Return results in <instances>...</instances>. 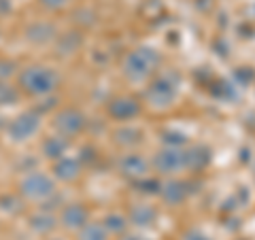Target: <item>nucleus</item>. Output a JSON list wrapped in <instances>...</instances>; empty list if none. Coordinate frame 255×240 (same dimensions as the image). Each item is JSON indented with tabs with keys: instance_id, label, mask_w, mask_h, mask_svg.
<instances>
[{
	"instance_id": "nucleus-1",
	"label": "nucleus",
	"mask_w": 255,
	"mask_h": 240,
	"mask_svg": "<svg viewBox=\"0 0 255 240\" xmlns=\"http://www.w3.org/2000/svg\"><path fill=\"white\" fill-rule=\"evenodd\" d=\"M15 79H17L19 94L32 96V98H45V96L55 94L62 83L58 70L51 66H43V64H30V66L19 68Z\"/></svg>"
},
{
	"instance_id": "nucleus-2",
	"label": "nucleus",
	"mask_w": 255,
	"mask_h": 240,
	"mask_svg": "<svg viewBox=\"0 0 255 240\" xmlns=\"http://www.w3.org/2000/svg\"><path fill=\"white\" fill-rule=\"evenodd\" d=\"M55 179L51 174H47L43 170H28L21 174V179L17 183V194L26 200V202H36L43 204L47 198H51L55 194Z\"/></svg>"
},
{
	"instance_id": "nucleus-3",
	"label": "nucleus",
	"mask_w": 255,
	"mask_h": 240,
	"mask_svg": "<svg viewBox=\"0 0 255 240\" xmlns=\"http://www.w3.org/2000/svg\"><path fill=\"white\" fill-rule=\"evenodd\" d=\"M157 64H159V53L155 49H151V47H138V49H134L126 55L124 75L134 83L145 81L157 68Z\"/></svg>"
},
{
	"instance_id": "nucleus-4",
	"label": "nucleus",
	"mask_w": 255,
	"mask_h": 240,
	"mask_svg": "<svg viewBox=\"0 0 255 240\" xmlns=\"http://www.w3.org/2000/svg\"><path fill=\"white\" fill-rule=\"evenodd\" d=\"M41 125H43V115L36 113L34 109H28V111H21L17 113L9 123H6L4 132H6V138L15 145H21V142H28L30 138L41 132Z\"/></svg>"
},
{
	"instance_id": "nucleus-5",
	"label": "nucleus",
	"mask_w": 255,
	"mask_h": 240,
	"mask_svg": "<svg viewBox=\"0 0 255 240\" xmlns=\"http://www.w3.org/2000/svg\"><path fill=\"white\" fill-rule=\"evenodd\" d=\"M51 125H53L55 134H60V136H64V138L70 140V138L79 136L87 127V119H85V115L79 109L64 107V109H58L53 113Z\"/></svg>"
},
{
	"instance_id": "nucleus-6",
	"label": "nucleus",
	"mask_w": 255,
	"mask_h": 240,
	"mask_svg": "<svg viewBox=\"0 0 255 240\" xmlns=\"http://www.w3.org/2000/svg\"><path fill=\"white\" fill-rule=\"evenodd\" d=\"M179 96V85L170 77H157L145 90V100L153 109H168Z\"/></svg>"
},
{
	"instance_id": "nucleus-7",
	"label": "nucleus",
	"mask_w": 255,
	"mask_h": 240,
	"mask_svg": "<svg viewBox=\"0 0 255 240\" xmlns=\"http://www.w3.org/2000/svg\"><path fill=\"white\" fill-rule=\"evenodd\" d=\"M151 166L155 168V172L159 174H179L183 170H187V162H185V151L183 149H174V147H166L162 151H157Z\"/></svg>"
},
{
	"instance_id": "nucleus-8",
	"label": "nucleus",
	"mask_w": 255,
	"mask_h": 240,
	"mask_svg": "<svg viewBox=\"0 0 255 240\" xmlns=\"http://www.w3.org/2000/svg\"><path fill=\"white\" fill-rule=\"evenodd\" d=\"M58 26L53 21H47V19H36V21H30L26 30H23V38L34 45V47H47V45H53L55 38H58Z\"/></svg>"
},
{
	"instance_id": "nucleus-9",
	"label": "nucleus",
	"mask_w": 255,
	"mask_h": 240,
	"mask_svg": "<svg viewBox=\"0 0 255 240\" xmlns=\"http://www.w3.org/2000/svg\"><path fill=\"white\" fill-rule=\"evenodd\" d=\"M58 221L64 230L68 232H77L81 230L83 226H87L92 219H90V209L83 204V202H70V204H64L60 213H58Z\"/></svg>"
},
{
	"instance_id": "nucleus-10",
	"label": "nucleus",
	"mask_w": 255,
	"mask_h": 240,
	"mask_svg": "<svg viewBox=\"0 0 255 240\" xmlns=\"http://www.w3.org/2000/svg\"><path fill=\"white\" fill-rule=\"evenodd\" d=\"M140 102L132 96H115L113 100H109L107 105V115L115 121H132L140 115Z\"/></svg>"
},
{
	"instance_id": "nucleus-11",
	"label": "nucleus",
	"mask_w": 255,
	"mask_h": 240,
	"mask_svg": "<svg viewBox=\"0 0 255 240\" xmlns=\"http://www.w3.org/2000/svg\"><path fill=\"white\" fill-rule=\"evenodd\" d=\"M83 172V164L79 162V157L73 155H64L60 159L51 162V177L55 183H75Z\"/></svg>"
},
{
	"instance_id": "nucleus-12",
	"label": "nucleus",
	"mask_w": 255,
	"mask_h": 240,
	"mask_svg": "<svg viewBox=\"0 0 255 240\" xmlns=\"http://www.w3.org/2000/svg\"><path fill=\"white\" fill-rule=\"evenodd\" d=\"M149 168H151V164L140 153H126L119 157V162H117V170L130 181L145 179L149 174Z\"/></svg>"
},
{
	"instance_id": "nucleus-13",
	"label": "nucleus",
	"mask_w": 255,
	"mask_h": 240,
	"mask_svg": "<svg viewBox=\"0 0 255 240\" xmlns=\"http://www.w3.org/2000/svg\"><path fill=\"white\" fill-rule=\"evenodd\" d=\"M60 226V221H58V215L55 213H47V211H41V209H36L34 213H30L28 215V228L34 232L36 236H51L55 230H58Z\"/></svg>"
},
{
	"instance_id": "nucleus-14",
	"label": "nucleus",
	"mask_w": 255,
	"mask_h": 240,
	"mask_svg": "<svg viewBox=\"0 0 255 240\" xmlns=\"http://www.w3.org/2000/svg\"><path fill=\"white\" fill-rule=\"evenodd\" d=\"M189 183L187 181H179V179H170L162 183V189H159V196L166 204H181L185 202L189 196Z\"/></svg>"
},
{
	"instance_id": "nucleus-15",
	"label": "nucleus",
	"mask_w": 255,
	"mask_h": 240,
	"mask_svg": "<svg viewBox=\"0 0 255 240\" xmlns=\"http://www.w3.org/2000/svg\"><path fill=\"white\" fill-rule=\"evenodd\" d=\"M128 221H130V226H136L140 230L153 228L157 221V211L151 204H134L128 211Z\"/></svg>"
},
{
	"instance_id": "nucleus-16",
	"label": "nucleus",
	"mask_w": 255,
	"mask_h": 240,
	"mask_svg": "<svg viewBox=\"0 0 255 240\" xmlns=\"http://www.w3.org/2000/svg\"><path fill=\"white\" fill-rule=\"evenodd\" d=\"M68 147H70V140L64 138L60 134H51L43 138L41 142V153L49 159V162H55V159H60L68 153Z\"/></svg>"
},
{
	"instance_id": "nucleus-17",
	"label": "nucleus",
	"mask_w": 255,
	"mask_h": 240,
	"mask_svg": "<svg viewBox=\"0 0 255 240\" xmlns=\"http://www.w3.org/2000/svg\"><path fill=\"white\" fill-rule=\"evenodd\" d=\"M53 45H55L58 55H62V58H70V55H75L79 49H81L83 36H81V32H77V30H68V32H64V34H58Z\"/></svg>"
},
{
	"instance_id": "nucleus-18",
	"label": "nucleus",
	"mask_w": 255,
	"mask_h": 240,
	"mask_svg": "<svg viewBox=\"0 0 255 240\" xmlns=\"http://www.w3.org/2000/svg\"><path fill=\"white\" fill-rule=\"evenodd\" d=\"M213 159V151L206 145H196L189 151H185V162H187V170H204Z\"/></svg>"
},
{
	"instance_id": "nucleus-19",
	"label": "nucleus",
	"mask_w": 255,
	"mask_h": 240,
	"mask_svg": "<svg viewBox=\"0 0 255 240\" xmlns=\"http://www.w3.org/2000/svg\"><path fill=\"white\" fill-rule=\"evenodd\" d=\"M113 138L119 147H128V149H132V147H138L142 138H145V134H142L140 127L136 125H122V127H117V130L113 132Z\"/></svg>"
},
{
	"instance_id": "nucleus-20",
	"label": "nucleus",
	"mask_w": 255,
	"mask_h": 240,
	"mask_svg": "<svg viewBox=\"0 0 255 240\" xmlns=\"http://www.w3.org/2000/svg\"><path fill=\"white\" fill-rule=\"evenodd\" d=\"M100 223L109 232V236H124L128 232V226H130L128 215H124V213H109V215H105V219Z\"/></svg>"
},
{
	"instance_id": "nucleus-21",
	"label": "nucleus",
	"mask_w": 255,
	"mask_h": 240,
	"mask_svg": "<svg viewBox=\"0 0 255 240\" xmlns=\"http://www.w3.org/2000/svg\"><path fill=\"white\" fill-rule=\"evenodd\" d=\"M26 200H23L17 191L15 194H2L0 196V211H2L4 215H11V217H17V215L23 213V209H26Z\"/></svg>"
},
{
	"instance_id": "nucleus-22",
	"label": "nucleus",
	"mask_w": 255,
	"mask_h": 240,
	"mask_svg": "<svg viewBox=\"0 0 255 240\" xmlns=\"http://www.w3.org/2000/svg\"><path fill=\"white\" fill-rule=\"evenodd\" d=\"M77 240H111V236L100 221H90L77 232Z\"/></svg>"
},
{
	"instance_id": "nucleus-23",
	"label": "nucleus",
	"mask_w": 255,
	"mask_h": 240,
	"mask_svg": "<svg viewBox=\"0 0 255 240\" xmlns=\"http://www.w3.org/2000/svg\"><path fill=\"white\" fill-rule=\"evenodd\" d=\"M19 98H21V94L17 90V85L0 83V109L11 107V105H17Z\"/></svg>"
},
{
	"instance_id": "nucleus-24",
	"label": "nucleus",
	"mask_w": 255,
	"mask_h": 240,
	"mask_svg": "<svg viewBox=\"0 0 255 240\" xmlns=\"http://www.w3.org/2000/svg\"><path fill=\"white\" fill-rule=\"evenodd\" d=\"M19 73V66L11 58H0V83H9Z\"/></svg>"
},
{
	"instance_id": "nucleus-25",
	"label": "nucleus",
	"mask_w": 255,
	"mask_h": 240,
	"mask_svg": "<svg viewBox=\"0 0 255 240\" xmlns=\"http://www.w3.org/2000/svg\"><path fill=\"white\" fill-rule=\"evenodd\" d=\"M159 136H162V140L166 142V147L181 149L183 145H187V136L183 132H177V130H164Z\"/></svg>"
},
{
	"instance_id": "nucleus-26",
	"label": "nucleus",
	"mask_w": 255,
	"mask_h": 240,
	"mask_svg": "<svg viewBox=\"0 0 255 240\" xmlns=\"http://www.w3.org/2000/svg\"><path fill=\"white\" fill-rule=\"evenodd\" d=\"M140 194H147V196H159V189H162V181L159 179H140V181H134Z\"/></svg>"
},
{
	"instance_id": "nucleus-27",
	"label": "nucleus",
	"mask_w": 255,
	"mask_h": 240,
	"mask_svg": "<svg viewBox=\"0 0 255 240\" xmlns=\"http://www.w3.org/2000/svg\"><path fill=\"white\" fill-rule=\"evenodd\" d=\"M70 2H73V0H38V4H41L45 11H51V13L66 9Z\"/></svg>"
},
{
	"instance_id": "nucleus-28",
	"label": "nucleus",
	"mask_w": 255,
	"mask_h": 240,
	"mask_svg": "<svg viewBox=\"0 0 255 240\" xmlns=\"http://www.w3.org/2000/svg\"><path fill=\"white\" fill-rule=\"evenodd\" d=\"M183 240H213L209 234H204V232L200 230H189L185 236H183Z\"/></svg>"
},
{
	"instance_id": "nucleus-29",
	"label": "nucleus",
	"mask_w": 255,
	"mask_h": 240,
	"mask_svg": "<svg viewBox=\"0 0 255 240\" xmlns=\"http://www.w3.org/2000/svg\"><path fill=\"white\" fill-rule=\"evenodd\" d=\"M119 240H151V238H147V236H142V234H126L124 236H119Z\"/></svg>"
},
{
	"instance_id": "nucleus-30",
	"label": "nucleus",
	"mask_w": 255,
	"mask_h": 240,
	"mask_svg": "<svg viewBox=\"0 0 255 240\" xmlns=\"http://www.w3.org/2000/svg\"><path fill=\"white\" fill-rule=\"evenodd\" d=\"M47 240H66V238H58V236H51V238H47Z\"/></svg>"
}]
</instances>
